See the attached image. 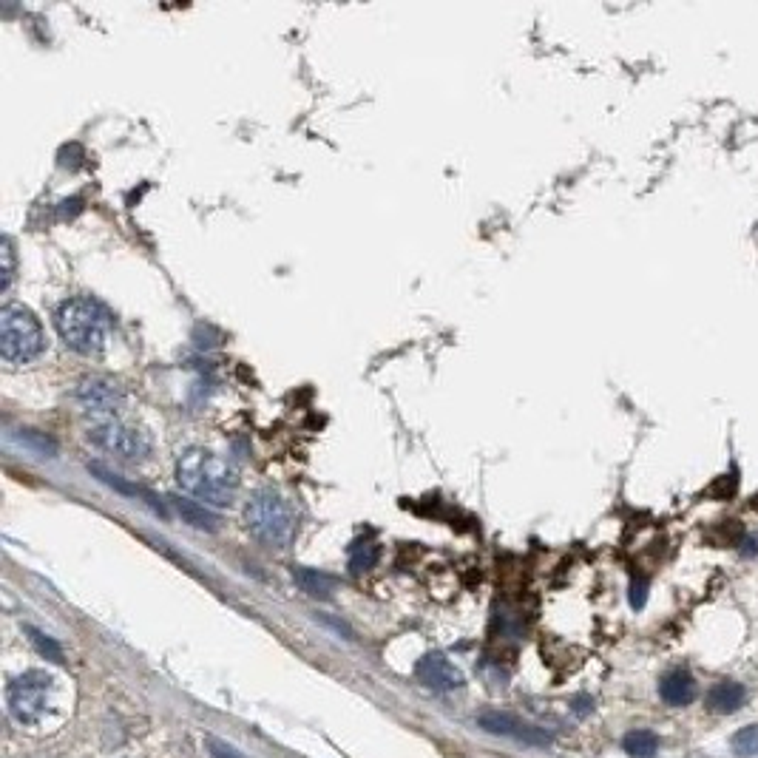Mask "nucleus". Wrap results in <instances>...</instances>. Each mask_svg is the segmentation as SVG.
Segmentation results:
<instances>
[{"mask_svg":"<svg viewBox=\"0 0 758 758\" xmlns=\"http://www.w3.org/2000/svg\"><path fill=\"white\" fill-rule=\"evenodd\" d=\"M177 480L185 492L205 500V506H228L239 489L236 466L211 449H188L177 460Z\"/></svg>","mask_w":758,"mask_h":758,"instance_id":"f257e3e1","label":"nucleus"},{"mask_svg":"<svg viewBox=\"0 0 758 758\" xmlns=\"http://www.w3.org/2000/svg\"><path fill=\"white\" fill-rule=\"evenodd\" d=\"M54 327L69 350L80 355H100L106 350L108 335L114 330V316L97 299L74 296L57 307Z\"/></svg>","mask_w":758,"mask_h":758,"instance_id":"f03ea898","label":"nucleus"},{"mask_svg":"<svg viewBox=\"0 0 758 758\" xmlns=\"http://www.w3.org/2000/svg\"><path fill=\"white\" fill-rule=\"evenodd\" d=\"M245 523L247 531L259 543L273 548H284L293 540V534H296L293 506L284 500L282 494L273 492V489H262V492H256L247 500Z\"/></svg>","mask_w":758,"mask_h":758,"instance_id":"7ed1b4c3","label":"nucleus"},{"mask_svg":"<svg viewBox=\"0 0 758 758\" xmlns=\"http://www.w3.org/2000/svg\"><path fill=\"white\" fill-rule=\"evenodd\" d=\"M46 350V333L37 316L23 304H6L0 310V355L9 364H29Z\"/></svg>","mask_w":758,"mask_h":758,"instance_id":"20e7f679","label":"nucleus"},{"mask_svg":"<svg viewBox=\"0 0 758 758\" xmlns=\"http://www.w3.org/2000/svg\"><path fill=\"white\" fill-rule=\"evenodd\" d=\"M54 679L43 670H29L9 685V710L20 724L40 722L52 710Z\"/></svg>","mask_w":758,"mask_h":758,"instance_id":"39448f33","label":"nucleus"},{"mask_svg":"<svg viewBox=\"0 0 758 758\" xmlns=\"http://www.w3.org/2000/svg\"><path fill=\"white\" fill-rule=\"evenodd\" d=\"M89 441L123 460H145L151 455V449H154V443H151L145 429L125 424L120 418L94 421L89 426Z\"/></svg>","mask_w":758,"mask_h":758,"instance_id":"423d86ee","label":"nucleus"},{"mask_svg":"<svg viewBox=\"0 0 758 758\" xmlns=\"http://www.w3.org/2000/svg\"><path fill=\"white\" fill-rule=\"evenodd\" d=\"M77 404L83 406V412L94 421H111V418H120L125 392L106 375H86L77 384Z\"/></svg>","mask_w":758,"mask_h":758,"instance_id":"0eeeda50","label":"nucleus"},{"mask_svg":"<svg viewBox=\"0 0 758 758\" xmlns=\"http://www.w3.org/2000/svg\"><path fill=\"white\" fill-rule=\"evenodd\" d=\"M477 724L486 730V733H494V736H509V739L526 741V744H534V747H546L551 744V736L546 730L534 727V724L523 722L520 716H512V713H500V710H489L483 713Z\"/></svg>","mask_w":758,"mask_h":758,"instance_id":"6e6552de","label":"nucleus"},{"mask_svg":"<svg viewBox=\"0 0 758 758\" xmlns=\"http://www.w3.org/2000/svg\"><path fill=\"white\" fill-rule=\"evenodd\" d=\"M415 676L424 688L435 690V693H452V690H460L466 685L458 665H452L443 653H426L415 665Z\"/></svg>","mask_w":758,"mask_h":758,"instance_id":"1a4fd4ad","label":"nucleus"},{"mask_svg":"<svg viewBox=\"0 0 758 758\" xmlns=\"http://www.w3.org/2000/svg\"><path fill=\"white\" fill-rule=\"evenodd\" d=\"M659 696L670 707H685L696 699V682L685 668L670 670L668 676L662 679V685H659Z\"/></svg>","mask_w":758,"mask_h":758,"instance_id":"9d476101","label":"nucleus"},{"mask_svg":"<svg viewBox=\"0 0 758 758\" xmlns=\"http://www.w3.org/2000/svg\"><path fill=\"white\" fill-rule=\"evenodd\" d=\"M171 503H174L179 517H182V523H188V526H194L199 531H216L219 523H222V517L211 512L205 503H196V500H188V497H171Z\"/></svg>","mask_w":758,"mask_h":758,"instance_id":"9b49d317","label":"nucleus"},{"mask_svg":"<svg viewBox=\"0 0 758 758\" xmlns=\"http://www.w3.org/2000/svg\"><path fill=\"white\" fill-rule=\"evenodd\" d=\"M744 699H747V693H744L739 682H719L716 688H710V693H707V710L727 716V713L739 710L744 705Z\"/></svg>","mask_w":758,"mask_h":758,"instance_id":"f8f14e48","label":"nucleus"},{"mask_svg":"<svg viewBox=\"0 0 758 758\" xmlns=\"http://www.w3.org/2000/svg\"><path fill=\"white\" fill-rule=\"evenodd\" d=\"M293 580L310 597H330L335 591V585H338L330 574L316 571V568H293Z\"/></svg>","mask_w":758,"mask_h":758,"instance_id":"ddd939ff","label":"nucleus"},{"mask_svg":"<svg viewBox=\"0 0 758 758\" xmlns=\"http://www.w3.org/2000/svg\"><path fill=\"white\" fill-rule=\"evenodd\" d=\"M9 441L20 443L23 449L35 452L37 458H54L57 455V443L52 438H46L43 432H35V429H18V432H9Z\"/></svg>","mask_w":758,"mask_h":758,"instance_id":"4468645a","label":"nucleus"},{"mask_svg":"<svg viewBox=\"0 0 758 758\" xmlns=\"http://www.w3.org/2000/svg\"><path fill=\"white\" fill-rule=\"evenodd\" d=\"M622 747L625 753L634 758H653L656 750H659V739L653 736L651 730H631L625 739H622Z\"/></svg>","mask_w":758,"mask_h":758,"instance_id":"2eb2a0df","label":"nucleus"},{"mask_svg":"<svg viewBox=\"0 0 758 758\" xmlns=\"http://www.w3.org/2000/svg\"><path fill=\"white\" fill-rule=\"evenodd\" d=\"M378 557H381L378 543H372V540H358V543L350 546V571H353V574H364V571H370L372 565L378 563Z\"/></svg>","mask_w":758,"mask_h":758,"instance_id":"dca6fc26","label":"nucleus"},{"mask_svg":"<svg viewBox=\"0 0 758 758\" xmlns=\"http://www.w3.org/2000/svg\"><path fill=\"white\" fill-rule=\"evenodd\" d=\"M26 634H29V639H32V642H35V648H37V653H40V656H46L49 662H57V665L63 662V651H60V645L54 642L52 636L40 634L37 628H26Z\"/></svg>","mask_w":758,"mask_h":758,"instance_id":"f3484780","label":"nucleus"},{"mask_svg":"<svg viewBox=\"0 0 758 758\" xmlns=\"http://www.w3.org/2000/svg\"><path fill=\"white\" fill-rule=\"evenodd\" d=\"M733 750L739 756H758V724L741 727L739 733L733 736Z\"/></svg>","mask_w":758,"mask_h":758,"instance_id":"a211bd4d","label":"nucleus"},{"mask_svg":"<svg viewBox=\"0 0 758 758\" xmlns=\"http://www.w3.org/2000/svg\"><path fill=\"white\" fill-rule=\"evenodd\" d=\"M0 262H3V279H0V290L6 293L12 287V279H15V247H12V239L3 236L0 242Z\"/></svg>","mask_w":758,"mask_h":758,"instance_id":"6ab92c4d","label":"nucleus"},{"mask_svg":"<svg viewBox=\"0 0 758 758\" xmlns=\"http://www.w3.org/2000/svg\"><path fill=\"white\" fill-rule=\"evenodd\" d=\"M89 472H91V475H97V480H103L106 486H111V489H117V492H120V494H142L140 489H134L131 483H125V480H120V477H117V475H111L106 466H100V463H89Z\"/></svg>","mask_w":758,"mask_h":758,"instance_id":"aec40b11","label":"nucleus"},{"mask_svg":"<svg viewBox=\"0 0 758 758\" xmlns=\"http://www.w3.org/2000/svg\"><path fill=\"white\" fill-rule=\"evenodd\" d=\"M208 750H211V758H239V753L233 747L222 744L219 739H208Z\"/></svg>","mask_w":758,"mask_h":758,"instance_id":"412c9836","label":"nucleus"},{"mask_svg":"<svg viewBox=\"0 0 758 758\" xmlns=\"http://www.w3.org/2000/svg\"><path fill=\"white\" fill-rule=\"evenodd\" d=\"M645 594H648V582L636 580L634 585H631V605H634V608H642V605H645Z\"/></svg>","mask_w":758,"mask_h":758,"instance_id":"4be33fe9","label":"nucleus"},{"mask_svg":"<svg viewBox=\"0 0 758 758\" xmlns=\"http://www.w3.org/2000/svg\"><path fill=\"white\" fill-rule=\"evenodd\" d=\"M739 551L744 554V557H753V554H758V534H747V537H741Z\"/></svg>","mask_w":758,"mask_h":758,"instance_id":"5701e85b","label":"nucleus"}]
</instances>
